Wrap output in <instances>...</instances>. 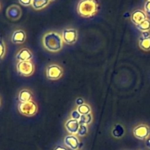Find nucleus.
I'll return each mask as SVG.
<instances>
[{"instance_id":"f257e3e1","label":"nucleus","mask_w":150,"mask_h":150,"mask_svg":"<svg viewBox=\"0 0 150 150\" xmlns=\"http://www.w3.org/2000/svg\"><path fill=\"white\" fill-rule=\"evenodd\" d=\"M99 7L98 0H80L77 6V11L81 17L90 18L96 15Z\"/></svg>"},{"instance_id":"f03ea898","label":"nucleus","mask_w":150,"mask_h":150,"mask_svg":"<svg viewBox=\"0 0 150 150\" xmlns=\"http://www.w3.org/2000/svg\"><path fill=\"white\" fill-rule=\"evenodd\" d=\"M44 47L51 52H57L62 48L63 40L61 36L56 32L46 34L43 38Z\"/></svg>"},{"instance_id":"7ed1b4c3","label":"nucleus","mask_w":150,"mask_h":150,"mask_svg":"<svg viewBox=\"0 0 150 150\" xmlns=\"http://www.w3.org/2000/svg\"><path fill=\"white\" fill-rule=\"evenodd\" d=\"M18 111L23 115L26 117H33L38 111V106L34 101L21 103L18 105Z\"/></svg>"},{"instance_id":"20e7f679","label":"nucleus","mask_w":150,"mask_h":150,"mask_svg":"<svg viewBox=\"0 0 150 150\" xmlns=\"http://www.w3.org/2000/svg\"><path fill=\"white\" fill-rule=\"evenodd\" d=\"M17 71L21 76H30L35 70V66L30 61L19 62L16 66Z\"/></svg>"},{"instance_id":"39448f33","label":"nucleus","mask_w":150,"mask_h":150,"mask_svg":"<svg viewBox=\"0 0 150 150\" xmlns=\"http://www.w3.org/2000/svg\"><path fill=\"white\" fill-rule=\"evenodd\" d=\"M63 73V70L57 64H51L47 67L46 76L51 80H57L59 79Z\"/></svg>"},{"instance_id":"423d86ee","label":"nucleus","mask_w":150,"mask_h":150,"mask_svg":"<svg viewBox=\"0 0 150 150\" xmlns=\"http://www.w3.org/2000/svg\"><path fill=\"white\" fill-rule=\"evenodd\" d=\"M150 130L149 127L145 125L137 126L133 130V135L136 138L140 140H145L149 136Z\"/></svg>"},{"instance_id":"0eeeda50","label":"nucleus","mask_w":150,"mask_h":150,"mask_svg":"<svg viewBox=\"0 0 150 150\" xmlns=\"http://www.w3.org/2000/svg\"><path fill=\"white\" fill-rule=\"evenodd\" d=\"M63 40L67 44H73L77 40V31L75 29H66L62 33Z\"/></svg>"},{"instance_id":"6e6552de","label":"nucleus","mask_w":150,"mask_h":150,"mask_svg":"<svg viewBox=\"0 0 150 150\" xmlns=\"http://www.w3.org/2000/svg\"><path fill=\"white\" fill-rule=\"evenodd\" d=\"M64 144L70 149L73 150H76L79 148V141L78 138L74 135H69L64 138Z\"/></svg>"},{"instance_id":"1a4fd4ad","label":"nucleus","mask_w":150,"mask_h":150,"mask_svg":"<svg viewBox=\"0 0 150 150\" xmlns=\"http://www.w3.org/2000/svg\"><path fill=\"white\" fill-rule=\"evenodd\" d=\"M79 127H80V124H79V120H67V122L65 124V127L67 129V132L70 134H76L78 133Z\"/></svg>"},{"instance_id":"9d476101","label":"nucleus","mask_w":150,"mask_h":150,"mask_svg":"<svg viewBox=\"0 0 150 150\" xmlns=\"http://www.w3.org/2000/svg\"><path fill=\"white\" fill-rule=\"evenodd\" d=\"M146 19V15L144 11L141 10H136L132 13L131 21L136 25L139 24Z\"/></svg>"},{"instance_id":"9b49d317","label":"nucleus","mask_w":150,"mask_h":150,"mask_svg":"<svg viewBox=\"0 0 150 150\" xmlns=\"http://www.w3.org/2000/svg\"><path fill=\"white\" fill-rule=\"evenodd\" d=\"M7 15L12 20H17L21 16V10L17 5H12L7 9Z\"/></svg>"},{"instance_id":"f8f14e48","label":"nucleus","mask_w":150,"mask_h":150,"mask_svg":"<svg viewBox=\"0 0 150 150\" xmlns=\"http://www.w3.org/2000/svg\"><path fill=\"white\" fill-rule=\"evenodd\" d=\"M32 58V54L26 48L21 49L16 55V59L19 62L30 61Z\"/></svg>"},{"instance_id":"ddd939ff","label":"nucleus","mask_w":150,"mask_h":150,"mask_svg":"<svg viewBox=\"0 0 150 150\" xmlns=\"http://www.w3.org/2000/svg\"><path fill=\"white\" fill-rule=\"evenodd\" d=\"M26 39V34L23 30H17L14 32L12 36V42L13 43H23Z\"/></svg>"},{"instance_id":"4468645a","label":"nucleus","mask_w":150,"mask_h":150,"mask_svg":"<svg viewBox=\"0 0 150 150\" xmlns=\"http://www.w3.org/2000/svg\"><path fill=\"white\" fill-rule=\"evenodd\" d=\"M32 97H33V95L30 91L27 90V89H23L19 92L18 99L21 101V103H26L31 101Z\"/></svg>"},{"instance_id":"2eb2a0df","label":"nucleus","mask_w":150,"mask_h":150,"mask_svg":"<svg viewBox=\"0 0 150 150\" xmlns=\"http://www.w3.org/2000/svg\"><path fill=\"white\" fill-rule=\"evenodd\" d=\"M50 1V0H32V5L35 10H40L46 7Z\"/></svg>"},{"instance_id":"dca6fc26","label":"nucleus","mask_w":150,"mask_h":150,"mask_svg":"<svg viewBox=\"0 0 150 150\" xmlns=\"http://www.w3.org/2000/svg\"><path fill=\"white\" fill-rule=\"evenodd\" d=\"M124 127L121 125H117L112 130V135L115 138H121L124 135Z\"/></svg>"},{"instance_id":"f3484780","label":"nucleus","mask_w":150,"mask_h":150,"mask_svg":"<svg viewBox=\"0 0 150 150\" xmlns=\"http://www.w3.org/2000/svg\"><path fill=\"white\" fill-rule=\"evenodd\" d=\"M139 46L144 51L150 50V37L147 38H140L139 39Z\"/></svg>"},{"instance_id":"a211bd4d","label":"nucleus","mask_w":150,"mask_h":150,"mask_svg":"<svg viewBox=\"0 0 150 150\" xmlns=\"http://www.w3.org/2000/svg\"><path fill=\"white\" fill-rule=\"evenodd\" d=\"M136 26H137L138 29L142 31V32H148V31L150 30V20L146 18V20L142 21V23L136 25Z\"/></svg>"},{"instance_id":"6ab92c4d","label":"nucleus","mask_w":150,"mask_h":150,"mask_svg":"<svg viewBox=\"0 0 150 150\" xmlns=\"http://www.w3.org/2000/svg\"><path fill=\"white\" fill-rule=\"evenodd\" d=\"M92 121V117L91 114H86V115L81 116L80 120H79V124L80 125H89Z\"/></svg>"},{"instance_id":"aec40b11","label":"nucleus","mask_w":150,"mask_h":150,"mask_svg":"<svg viewBox=\"0 0 150 150\" xmlns=\"http://www.w3.org/2000/svg\"><path fill=\"white\" fill-rule=\"evenodd\" d=\"M77 111L80 113L81 115H86V114H90L91 108L87 104H83L78 107Z\"/></svg>"},{"instance_id":"412c9836","label":"nucleus","mask_w":150,"mask_h":150,"mask_svg":"<svg viewBox=\"0 0 150 150\" xmlns=\"http://www.w3.org/2000/svg\"><path fill=\"white\" fill-rule=\"evenodd\" d=\"M87 127L85 125H80L77 134L80 136H84L87 133Z\"/></svg>"},{"instance_id":"4be33fe9","label":"nucleus","mask_w":150,"mask_h":150,"mask_svg":"<svg viewBox=\"0 0 150 150\" xmlns=\"http://www.w3.org/2000/svg\"><path fill=\"white\" fill-rule=\"evenodd\" d=\"M4 51H5V48H4V42H3L1 38H0V60L2 59L3 56H4Z\"/></svg>"},{"instance_id":"5701e85b","label":"nucleus","mask_w":150,"mask_h":150,"mask_svg":"<svg viewBox=\"0 0 150 150\" xmlns=\"http://www.w3.org/2000/svg\"><path fill=\"white\" fill-rule=\"evenodd\" d=\"M81 114L78 111H73L71 113V117L72 119L73 120H79L81 118Z\"/></svg>"},{"instance_id":"b1692460","label":"nucleus","mask_w":150,"mask_h":150,"mask_svg":"<svg viewBox=\"0 0 150 150\" xmlns=\"http://www.w3.org/2000/svg\"><path fill=\"white\" fill-rule=\"evenodd\" d=\"M18 1L23 6H29L32 3V0H18Z\"/></svg>"},{"instance_id":"393cba45","label":"nucleus","mask_w":150,"mask_h":150,"mask_svg":"<svg viewBox=\"0 0 150 150\" xmlns=\"http://www.w3.org/2000/svg\"><path fill=\"white\" fill-rule=\"evenodd\" d=\"M144 9H145V11L147 14L150 15V1H147L146 3H145V5H144Z\"/></svg>"},{"instance_id":"a878e982","label":"nucleus","mask_w":150,"mask_h":150,"mask_svg":"<svg viewBox=\"0 0 150 150\" xmlns=\"http://www.w3.org/2000/svg\"><path fill=\"white\" fill-rule=\"evenodd\" d=\"M76 103L79 106V105L84 104V103H83V100L82 98H78L76 100Z\"/></svg>"},{"instance_id":"bb28decb","label":"nucleus","mask_w":150,"mask_h":150,"mask_svg":"<svg viewBox=\"0 0 150 150\" xmlns=\"http://www.w3.org/2000/svg\"><path fill=\"white\" fill-rule=\"evenodd\" d=\"M149 37H150V34L149 32H142V37H141V38H149Z\"/></svg>"},{"instance_id":"cd10ccee","label":"nucleus","mask_w":150,"mask_h":150,"mask_svg":"<svg viewBox=\"0 0 150 150\" xmlns=\"http://www.w3.org/2000/svg\"><path fill=\"white\" fill-rule=\"evenodd\" d=\"M54 150H67L66 149L65 147H64V146H56L55 149Z\"/></svg>"},{"instance_id":"c85d7f7f","label":"nucleus","mask_w":150,"mask_h":150,"mask_svg":"<svg viewBox=\"0 0 150 150\" xmlns=\"http://www.w3.org/2000/svg\"><path fill=\"white\" fill-rule=\"evenodd\" d=\"M145 144H146V146L150 149V138H147V139H146V142H145Z\"/></svg>"},{"instance_id":"c756f323","label":"nucleus","mask_w":150,"mask_h":150,"mask_svg":"<svg viewBox=\"0 0 150 150\" xmlns=\"http://www.w3.org/2000/svg\"><path fill=\"white\" fill-rule=\"evenodd\" d=\"M50 1H54V0H50Z\"/></svg>"},{"instance_id":"7c9ffc66","label":"nucleus","mask_w":150,"mask_h":150,"mask_svg":"<svg viewBox=\"0 0 150 150\" xmlns=\"http://www.w3.org/2000/svg\"><path fill=\"white\" fill-rule=\"evenodd\" d=\"M147 1H150V0H147Z\"/></svg>"}]
</instances>
